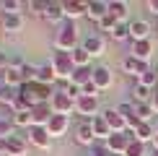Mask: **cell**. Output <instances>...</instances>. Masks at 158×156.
<instances>
[{
    "mask_svg": "<svg viewBox=\"0 0 158 156\" xmlns=\"http://www.w3.org/2000/svg\"><path fill=\"white\" fill-rule=\"evenodd\" d=\"M143 39H150V24L145 18L130 21V42H143Z\"/></svg>",
    "mask_w": 158,
    "mask_h": 156,
    "instance_id": "ba28073f",
    "label": "cell"
},
{
    "mask_svg": "<svg viewBox=\"0 0 158 156\" xmlns=\"http://www.w3.org/2000/svg\"><path fill=\"white\" fill-rule=\"evenodd\" d=\"M62 5H65V21H75L88 13V3H83V0H68Z\"/></svg>",
    "mask_w": 158,
    "mask_h": 156,
    "instance_id": "7c38bea8",
    "label": "cell"
},
{
    "mask_svg": "<svg viewBox=\"0 0 158 156\" xmlns=\"http://www.w3.org/2000/svg\"><path fill=\"white\" fill-rule=\"evenodd\" d=\"M0 26H3V31L16 34V31L23 29V16H18V13H3L0 16Z\"/></svg>",
    "mask_w": 158,
    "mask_h": 156,
    "instance_id": "5bb4252c",
    "label": "cell"
},
{
    "mask_svg": "<svg viewBox=\"0 0 158 156\" xmlns=\"http://www.w3.org/2000/svg\"><path fill=\"white\" fill-rule=\"evenodd\" d=\"M68 125H70V117H62V115H52V120L47 122V133L52 138H62L68 133Z\"/></svg>",
    "mask_w": 158,
    "mask_h": 156,
    "instance_id": "9c48e42d",
    "label": "cell"
},
{
    "mask_svg": "<svg viewBox=\"0 0 158 156\" xmlns=\"http://www.w3.org/2000/svg\"><path fill=\"white\" fill-rule=\"evenodd\" d=\"M91 128H94V135H96V141H101V143H106L111 138V130L106 125V120H104V115H98L91 120Z\"/></svg>",
    "mask_w": 158,
    "mask_h": 156,
    "instance_id": "e0dca14e",
    "label": "cell"
},
{
    "mask_svg": "<svg viewBox=\"0 0 158 156\" xmlns=\"http://www.w3.org/2000/svg\"><path fill=\"white\" fill-rule=\"evenodd\" d=\"M132 133H135V141H140V143H148V141L156 138V128L150 122H140V128L132 130Z\"/></svg>",
    "mask_w": 158,
    "mask_h": 156,
    "instance_id": "7402d4cb",
    "label": "cell"
},
{
    "mask_svg": "<svg viewBox=\"0 0 158 156\" xmlns=\"http://www.w3.org/2000/svg\"><path fill=\"white\" fill-rule=\"evenodd\" d=\"M137 83H143V86H148V89L158 86V70H153V68L148 65V68H145V73L137 78Z\"/></svg>",
    "mask_w": 158,
    "mask_h": 156,
    "instance_id": "f546056e",
    "label": "cell"
},
{
    "mask_svg": "<svg viewBox=\"0 0 158 156\" xmlns=\"http://www.w3.org/2000/svg\"><path fill=\"white\" fill-rule=\"evenodd\" d=\"M91 78H94V68H75L73 78H70V83H75V86H85Z\"/></svg>",
    "mask_w": 158,
    "mask_h": 156,
    "instance_id": "cb8c5ba5",
    "label": "cell"
},
{
    "mask_svg": "<svg viewBox=\"0 0 158 156\" xmlns=\"http://www.w3.org/2000/svg\"><path fill=\"white\" fill-rule=\"evenodd\" d=\"M16 96H18V91H16V89H10L8 83H3V78H0V104L10 107V104L16 102Z\"/></svg>",
    "mask_w": 158,
    "mask_h": 156,
    "instance_id": "d4e9b609",
    "label": "cell"
},
{
    "mask_svg": "<svg viewBox=\"0 0 158 156\" xmlns=\"http://www.w3.org/2000/svg\"><path fill=\"white\" fill-rule=\"evenodd\" d=\"M75 141L81 143V146H94L96 143V135H94V128H91V120H83L81 125L75 128Z\"/></svg>",
    "mask_w": 158,
    "mask_h": 156,
    "instance_id": "8fae6325",
    "label": "cell"
},
{
    "mask_svg": "<svg viewBox=\"0 0 158 156\" xmlns=\"http://www.w3.org/2000/svg\"><path fill=\"white\" fill-rule=\"evenodd\" d=\"M81 91H83V96H98V86L94 81H88L85 86H81Z\"/></svg>",
    "mask_w": 158,
    "mask_h": 156,
    "instance_id": "f35d334b",
    "label": "cell"
},
{
    "mask_svg": "<svg viewBox=\"0 0 158 156\" xmlns=\"http://www.w3.org/2000/svg\"><path fill=\"white\" fill-rule=\"evenodd\" d=\"M150 55H153V42H150V39H143V42H132L130 44V57H135V60L148 63Z\"/></svg>",
    "mask_w": 158,
    "mask_h": 156,
    "instance_id": "52a82bcc",
    "label": "cell"
},
{
    "mask_svg": "<svg viewBox=\"0 0 158 156\" xmlns=\"http://www.w3.org/2000/svg\"><path fill=\"white\" fill-rule=\"evenodd\" d=\"M5 146H8V138H0V154H5Z\"/></svg>",
    "mask_w": 158,
    "mask_h": 156,
    "instance_id": "7bdbcfd3",
    "label": "cell"
},
{
    "mask_svg": "<svg viewBox=\"0 0 158 156\" xmlns=\"http://www.w3.org/2000/svg\"><path fill=\"white\" fill-rule=\"evenodd\" d=\"M42 16L47 18V21H52V24L65 21V5H62V3H57V0H47V8H44Z\"/></svg>",
    "mask_w": 158,
    "mask_h": 156,
    "instance_id": "9a60e30c",
    "label": "cell"
},
{
    "mask_svg": "<svg viewBox=\"0 0 158 156\" xmlns=\"http://www.w3.org/2000/svg\"><path fill=\"white\" fill-rule=\"evenodd\" d=\"M124 156H145V143L132 141V143H130V148L124 151Z\"/></svg>",
    "mask_w": 158,
    "mask_h": 156,
    "instance_id": "8d00e7d4",
    "label": "cell"
},
{
    "mask_svg": "<svg viewBox=\"0 0 158 156\" xmlns=\"http://www.w3.org/2000/svg\"><path fill=\"white\" fill-rule=\"evenodd\" d=\"M104 120H106V125H109V130L111 133H127V120L122 117V112L119 109H104Z\"/></svg>",
    "mask_w": 158,
    "mask_h": 156,
    "instance_id": "8992f818",
    "label": "cell"
},
{
    "mask_svg": "<svg viewBox=\"0 0 158 156\" xmlns=\"http://www.w3.org/2000/svg\"><path fill=\"white\" fill-rule=\"evenodd\" d=\"M88 156H111V151L106 148V143H94L88 148Z\"/></svg>",
    "mask_w": 158,
    "mask_h": 156,
    "instance_id": "74e56055",
    "label": "cell"
},
{
    "mask_svg": "<svg viewBox=\"0 0 158 156\" xmlns=\"http://www.w3.org/2000/svg\"><path fill=\"white\" fill-rule=\"evenodd\" d=\"M70 55H73V63H75V68H91V55H88V52H85L83 47L73 50Z\"/></svg>",
    "mask_w": 158,
    "mask_h": 156,
    "instance_id": "83f0119b",
    "label": "cell"
},
{
    "mask_svg": "<svg viewBox=\"0 0 158 156\" xmlns=\"http://www.w3.org/2000/svg\"><path fill=\"white\" fill-rule=\"evenodd\" d=\"M156 31H158V21H156Z\"/></svg>",
    "mask_w": 158,
    "mask_h": 156,
    "instance_id": "7dc6e473",
    "label": "cell"
},
{
    "mask_svg": "<svg viewBox=\"0 0 158 156\" xmlns=\"http://www.w3.org/2000/svg\"><path fill=\"white\" fill-rule=\"evenodd\" d=\"M145 5H148V11H150V13H156V16H158V0H148Z\"/></svg>",
    "mask_w": 158,
    "mask_h": 156,
    "instance_id": "60d3db41",
    "label": "cell"
},
{
    "mask_svg": "<svg viewBox=\"0 0 158 156\" xmlns=\"http://www.w3.org/2000/svg\"><path fill=\"white\" fill-rule=\"evenodd\" d=\"M150 156H158V151H153V154H150Z\"/></svg>",
    "mask_w": 158,
    "mask_h": 156,
    "instance_id": "f6af8a7d",
    "label": "cell"
},
{
    "mask_svg": "<svg viewBox=\"0 0 158 156\" xmlns=\"http://www.w3.org/2000/svg\"><path fill=\"white\" fill-rule=\"evenodd\" d=\"M26 8H31V11H36V13H44L47 0H31V3H26Z\"/></svg>",
    "mask_w": 158,
    "mask_h": 156,
    "instance_id": "ab89813d",
    "label": "cell"
},
{
    "mask_svg": "<svg viewBox=\"0 0 158 156\" xmlns=\"http://www.w3.org/2000/svg\"><path fill=\"white\" fill-rule=\"evenodd\" d=\"M81 39H78V26L75 21H65L60 29H57V34H55V47L57 52H73L81 47Z\"/></svg>",
    "mask_w": 158,
    "mask_h": 156,
    "instance_id": "6da1fadb",
    "label": "cell"
},
{
    "mask_svg": "<svg viewBox=\"0 0 158 156\" xmlns=\"http://www.w3.org/2000/svg\"><path fill=\"white\" fill-rule=\"evenodd\" d=\"M85 156H88V154H85Z\"/></svg>",
    "mask_w": 158,
    "mask_h": 156,
    "instance_id": "c3c4849f",
    "label": "cell"
},
{
    "mask_svg": "<svg viewBox=\"0 0 158 156\" xmlns=\"http://www.w3.org/2000/svg\"><path fill=\"white\" fill-rule=\"evenodd\" d=\"M135 115L140 117L143 122H150V117H153L156 112H153V107H150V104H135Z\"/></svg>",
    "mask_w": 158,
    "mask_h": 156,
    "instance_id": "836d02e7",
    "label": "cell"
},
{
    "mask_svg": "<svg viewBox=\"0 0 158 156\" xmlns=\"http://www.w3.org/2000/svg\"><path fill=\"white\" fill-rule=\"evenodd\" d=\"M52 107L49 104H39V107L31 109V120H34V128H47V122L52 120Z\"/></svg>",
    "mask_w": 158,
    "mask_h": 156,
    "instance_id": "4fadbf2b",
    "label": "cell"
},
{
    "mask_svg": "<svg viewBox=\"0 0 158 156\" xmlns=\"http://www.w3.org/2000/svg\"><path fill=\"white\" fill-rule=\"evenodd\" d=\"M0 8H3V13H18V16H21V11L26 8V5L21 3V0H3Z\"/></svg>",
    "mask_w": 158,
    "mask_h": 156,
    "instance_id": "d6a6232c",
    "label": "cell"
},
{
    "mask_svg": "<svg viewBox=\"0 0 158 156\" xmlns=\"http://www.w3.org/2000/svg\"><path fill=\"white\" fill-rule=\"evenodd\" d=\"M135 141V133L132 130H127V133H111V138L106 141V148L111 151V156H124V151L130 148V143Z\"/></svg>",
    "mask_w": 158,
    "mask_h": 156,
    "instance_id": "3957f363",
    "label": "cell"
},
{
    "mask_svg": "<svg viewBox=\"0 0 158 156\" xmlns=\"http://www.w3.org/2000/svg\"><path fill=\"white\" fill-rule=\"evenodd\" d=\"M156 133H158V122H156Z\"/></svg>",
    "mask_w": 158,
    "mask_h": 156,
    "instance_id": "bcb514c9",
    "label": "cell"
},
{
    "mask_svg": "<svg viewBox=\"0 0 158 156\" xmlns=\"http://www.w3.org/2000/svg\"><path fill=\"white\" fill-rule=\"evenodd\" d=\"M150 107H153V112L158 115V91H156V94H153V102H150Z\"/></svg>",
    "mask_w": 158,
    "mask_h": 156,
    "instance_id": "b9f144b4",
    "label": "cell"
},
{
    "mask_svg": "<svg viewBox=\"0 0 158 156\" xmlns=\"http://www.w3.org/2000/svg\"><path fill=\"white\" fill-rule=\"evenodd\" d=\"M29 141L36 148H49L52 146V135L47 133V128H31L29 130Z\"/></svg>",
    "mask_w": 158,
    "mask_h": 156,
    "instance_id": "2e32d148",
    "label": "cell"
},
{
    "mask_svg": "<svg viewBox=\"0 0 158 156\" xmlns=\"http://www.w3.org/2000/svg\"><path fill=\"white\" fill-rule=\"evenodd\" d=\"M49 107H52V112L55 115H62V117H70L75 112V99H70L68 94H62V91H57L55 96H52V102H49Z\"/></svg>",
    "mask_w": 158,
    "mask_h": 156,
    "instance_id": "277c9868",
    "label": "cell"
},
{
    "mask_svg": "<svg viewBox=\"0 0 158 156\" xmlns=\"http://www.w3.org/2000/svg\"><path fill=\"white\" fill-rule=\"evenodd\" d=\"M39 83H47V86H52V83L57 81V73H55V68H52V63H44V65H39V78H36Z\"/></svg>",
    "mask_w": 158,
    "mask_h": 156,
    "instance_id": "603a6c76",
    "label": "cell"
},
{
    "mask_svg": "<svg viewBox=\"0 0 158 156\" xmlns=\"http://www.w3.org/2000/svg\"><path fill=\"white\" fill-rule=\"evenodd\" d=\"M91 81L98 86V91H104V89L111 86V81H114V78H111V70H109V68L98 65V68H94V78H91Z\"/></svg>",
    "mask_w": 158,
    "mask_h": 156,
    "instance_id": "d6986e66",
    "label": "cell"
},
{
    "mask_svg": "<svg viewBox=\"0 0 158 156\" xmlns=\"http://www.w3.org/2000/svg\"><path fill=\"white\" fill-rule=\"evenodd\" d=\"M81 47L88 52L91 57H98V55H104V47H106V42H104V37H98V34H88V37L83 39Z\"/></svg>",
    "mask_w": 158,
    "mask_h": 156,
    "instance_id": "30bf717a",
    "label": "cell"
},
{
    "mask_svg": "<svg viewBox=\"0 0 158 156\" xmlns=\"http://www.w3.org/2000/svg\"><path fill=\"white\" fill-rule=\"evenodd\" d=\"M132 94H135V102H137V104H150V102H153V96H150V89H148V86H143V83H135Z\"/></svg>",
    "mask_w": 158,
    "mask_h": 156,
    "instance_id": "f1b7e54d",
    "label": "cell"
},
{
    "mask_svg": "<svg viewBox=\"0 0 158 156\" xmlns=\"http://www.w3.org/2000/svg\"><path fill=\"white\" fill-rule=\"evenodd\" d=\"M109 37L114 39V42H127V39H130V24H127V21H119Z\"/></svg>",
    "mask_w": 158,
    "mask_h": 156,
    "instance_id": "4316f807",
    "label": "cell"
},
{
    "mask_svg": "<svg viewBox=\"0 0 158 156\" xmlns=\"http://www.w3.org/2000/svg\"><path fill=\"white\" fill-rule=\"evenodd\" d=\"M5 154H8V156H29V154H26V141H23V138H18V135L8 138Z\"/></svg>",
    "mask_w": 158,
    "mask_h": 156,
    "instance_id": "44dd1931",
    "label": "cell"
},
{
    "mask_svg": "<svg viewBox=\"0 0 158 156\" xmlns=\"http://www.w3.org/2000/svg\"><path fill=\"white\" fill-rule=\"evenodd\" d=\"M49 63H52V68H55V73H57V81L70 83V78H73V73H75L73 55H70V52H55Z\"/></svg>",
    "mask_w": 158,
    "mask_h": 156,
    "instance_id": "7a4b0ae2",
    "label": "cell"
},
{
    "mask_svg": "<svg viewBox=\"0 0 158 156\" xmlns=\"http://www.w3.org/2000/svg\"><path fill=\"white\" fill-rule=\"evenodd\" d=\"M75 115H83L88 120L98 117V96H81L75 102Z\"/></svg>",
    "mask_w": 158,
    "mask_h": 156,
    "instance_id": "5b68a950",
    "label": "cell"
},
{
    "mask_svg": "<svg viewBox=\"0 0 158 156\" xmlns=\"http://www.w3.org/2000/svg\"><path fill=\"white\" fill-rule=\"evenodd\" d=\"M150 143H153V151H158V133H156V138L150 141Z\"/></svg>",
    "mask_w": 158,
    "mask_h": 156,
    "instance_id": "ee69618b",
    "label": "cell"
},
{
    "mask_svg": "<svg viewBox=\"0 0 158 156\" xmlns=\"http://www.w3.org/2000/svg\"><path fill=\"white\" fill-rule=\"evenodd\" d=\"M13 130H16L13 120H5V117H0V138H13Z\"/></svg>",
    "mask_w": 158,
    "mask_h": 156,
    "instance_id": "e575fe53",
    "label": "cell"
},
{
    "mask_svg": "<svg viewBox=\"0 0 158 156\" xmlns=\"http://www.w3.org/2000/svg\"><path fill=\"white\" fill-rule=\"evenodd\" d=\"M106 13H109V3H104V0H88V13H85V16H88L91 21L98 24Z\"/></svg>",
    "mask_w": 158,
    "mask_h": 156,
    "instance_id": "ac0fdd59",
    "label": "cell"
},
{
    "mask_svg": "<svg viewBox=\"0 0 158 156\" xmlns=\"http://www.w3.org/2000/svg\"><path fill=\"white\" fill-rule=\"evenodd\" d=\"M10 120H13V125H16V128H34V120H31V109H29V112H18V115H13L10 117Z\"/></svg>",
    "mask_w": 158,
    "mask_h": 156,
    "instance_id": "1f68e13d",
    "label": "cell"
},
{
    "mask_svg": "<svg viewBox=\"0 0 158 156\" xmlns=\"http://www.w3.org/2000/svg\"><path fill=\"white\" fill-rule=\"evenodd\" d=\"M145 68H148V63H140V60H135V57H124V60H122V70L127 76L140 78L143 73H145Z\"/></svg>",
    "mask_w": 158,
    "mask_h": 156,
    "instance_id": "ffe728a7",
    "label": "cell"
},
{
    "mask_svg": "<svg viewBox=\"0 0 158 156\" xmlns=\"http://www.w3.org/2000/svg\"><path fill=\"white\" fill-rule=\"evenodd\" d=\"M3 83H8L10 89H21L23 86V76H21V70H5V76H3Z\"/></svg>",
    "mask_w": 158,
    "mask_h": 156,
    "instance_id": "484cf974",
    "label": "cell"
},
{
    "mask_svg": "<svg viewBox=\"0 0 158 156\" xmlns=\"http://www.w3.org/2000/svg\"><path fill=\"white\" fill-rule=\"evenodd\" d=\"M117 24H119V21H117V18L111 16V13H106V16H104L101 21H98V29H101V31H109V34H111V31H114V26H117Z\"/></svg>",
    "mask_w": 158,
    "mask_h": 156,
    "instance_id": "d590c367",
    "label": "cell"
},
{
    "mask_svg": "<svg viewBox=\"0 0 158 156\" xmlns=\"http://www.w3.org/2000/svg\"><path fill=\"white\" fill-rule=\"evenodd\" d=\"M109 13L117 18V21H124V16H127V3H122V0H111V3H109Z\"/></svg>",
    "mask_w": 158,
    "mask_h": 156,
    "instance_id": "4dcf8cb0",
    "label": "cell"
}]
</instances>
